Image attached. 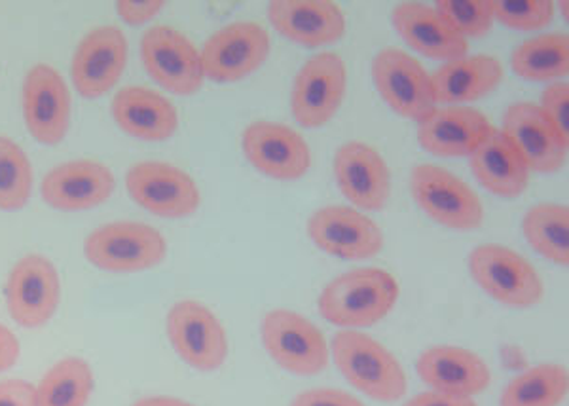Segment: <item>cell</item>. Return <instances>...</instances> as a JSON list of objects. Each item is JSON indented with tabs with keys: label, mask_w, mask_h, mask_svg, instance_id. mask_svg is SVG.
Returning <instances> with one entry per match:
<instances>
[{
	"label": "cell",
	"mask_w": 569,
	"mask_h": 406,
	"mask_svg": "<svg viewBox=\"0 0 569 406\" xmlns=\"http://www.w3.org/2000/svg\"><path fill=\"white\" fill-rule=\"evenodd\" d=\"M399 300L397 279L382 268H356L332 279L319 295L323 319L340 329L375 327L393 310Z\"/></svg>",
	"instance_id": "obj_1"
},
{
	"label": "cell",
	"mask_w": 569,
	"mask_h": 406,
	"mask_svg": "<svg viewBox=\"0 0 569 406\" xmlns=\"http://www.w3.org/2000/svg\"><path fill=\"white\" fill-rule=\"evenodd\" d=\"M330 354L346 382L370 399L397 403L407 395V373L401 362L367 333L338 330Z\"/></svg>",
	"instance_id": "obj_2"
},
{
	"label": "cell",
	"mask_w": 569,
	"mask_h": 406,
	"mask_svg": "<svg viewBox=\"0 0 569 406\" xmlns=\"http://www.w3.org/2000/svg\"><path fill=\"white\" fill-rule=\"evenodd\" d=\"M469 274L488 297L509 308L526 310L543 300V279L530 260L511 247L499 244L475 247L469 255Z\"/></svg>",
	"instance_id": "obj_3"
},
{
	"label": "cell",
	"mask_w": 569,
	"mask_h": 406,
	"mask_svg": "<svg viewBox=\"0 0 569 406\" xmlns=\"http://www.w3.org/2000/svg\"><path fill=\"white\" fill-rule=\"evenodd\" d=\"M84 255L99 270L133 274L162 265L168 241L154 226L118 220L99 226L86 238Z\"/></svg>",
	"instance_id": "obj_4"
},
{
	"label": "cell",
	"mask_w": 569,
	"mask_h": 406,
	"mask_svg": "<svg viewBox=\"0 0 569 406\" xmlns=\"http://www.w3.org/2000/svg\"><path fill=\"white\" fill-rule=\"evenodd\" d=\"M410 192L421 211L437 225L471 232L485 222L479 194L463 179L435 164H418L410 171Z\"/></svg>",
	"instance_id": "obj_5"
},
{
	"label": "cell",
	"mask_w": 569,
	"mask_h": 406,
	"mask_svg": "<svg viewBox=\"0 0 569 406\" xmlns=\"http://www.w3.org/2000/svg\"><path fill=\"white\" fill-rule=\"evenodd\" d=\"M260 338L273 363L291 375L316 376L329 365L330 348L323 333L298 311H268L260 325Z\"/></svg>",
	"instance_id": "obj_6"
},
{
	"label": "cell",
	"mask_w": 569,
	"mask_h": 406,
	"mask_svg": "<svg viewBox=\"0 0 569 406\" xmlns=\"http://www.w3.org/2000/svg\"><path fill=\"white\" fill-rule=\"evenodd\" d=\"M272 42L264 27L254 21H233L220 27L201 50L203 77L233 85L259 71L270 56Z\"/></svg>",
	"instance_id": "obj_7"
},
{
	"label": "cell",
	"mask_w": 569,
	"mask_h": 406,
	"mask_svg": "<svg viewBox=\"0 0 569 406\" xmlns=\"http://www.w3.org/2000/svg\"><path fill=\"white\" fill-rule=\"evenodd\" d=\"M348 88V69L338 53L311 56L298 71L291 90L292 117L302 128H323L337 117Z\"/></svg>",
	"instance_id": "obj_8"
},
{
	"label": "cell",
	"mask_w": 569,
	"mask_h": 406,
	"mask_svg": "<svg viewBox=\"0 0 569 406\" xmlns=\"http://www.w3.org/2000/svg\"><path fill=\"white\" fill-rule=\"evenodd\" d=\"M376 90L395 115L421 122L437 109L431 75L410 53L383 48L372 59Z\"/></svg>",
	"instance_id": "obj_9"
},
{
	"label": "cell",
	"mask_w": 569,
	"mask_h": 406,
	"mask_svg": "<svg viewBox=\"0 0 569 406\" xmlns=\"http://www.w3.org/2000/svg\"><path fill=\"white\" fill-rule=\"evenodd\" d=\"M126 188L137 206L162 219H187L201 204L194 179L168 161H139L126 175Z\"/></svg>",
	"instance_id": "obj_10"
},
{
	"label": "cell",
	"mask_w": 569,
	"mask_h": 406,
	"mask_svg": "<svg viewBox=\"0 0 569 406\" xmlns=\"http://www.w3.org/2000/svg\"><path fill=\"white\" fill-rule=\"evenodd\" d=\"M141 59L156 85L176 96H194L206 80L198 48L176 27H150L142 34Z\"/></svg>",
	"instance_id": "obj_11"
},
{
	"label": "cell",
	"mask_w": 569,
	"mask_h": 406,
	"mask_svg": "<svg viewBox=\"0 0 569 406\" xmlns=\"http://www.w3.org/2000/svg\"><path fill=\"white\" fill-rule=\"evenodd\" d=\"M166 329L169 343L188 367L213 373L227 362V330L206 304L198 300L173 304Z\"/></svg>",
	"instance_id": "obj_12"
},
{
	"label": "cell",
	"mask_w": 569,
	"mask_h": 406,
	"mask_svg": "<svg viewBox=\"0 0 569 406\" xmlns=\"http://www.w3.org/2000/svg\"><path fill=\"white\" fill-rule=\"evenodd\" d=\"M61 300V279L50 258L39 252L21 257L7 281V306L13 321L40 329L50 321Z\"/></svg>",
	"instance_id": "obj_13"
},
{
	"label": "cell",
	"mask_w": 569,
	"mask_h": 406,
	"mask_svg": "<svg viewBox=\"0 0 569 406\" xmlns=\"http://www.w3.org/2000/svg\"><path fill=\"white\" fill-rule=\"evenodd\" d=\"M241 149L252 168L273 181H298L311 168L310 145L305 137L272 120L249 123Z\"/></svg>",
	"instance_id": "obj_14"
},
{
	"label": "cell",
	"mask_w": 569,
	"mask_h": 406,
	"mask_svg": "<svg viewBox=\"0 0 569 406\" xmlns=\"http://www.w3.org/2000/svg\"><path fill=\"white\" fill-rule=\"evenodd\" d=\"M313 246L343 260H367L383 249V232L367 215L350 206H325L308 220Z\"/></svg>",
	"instance_id": "obj_15"
},
{
	"label": "cell",
	"mask_w": 569,
	"mask_h": 406,
	"mask_svg": "<svg viewBox=\"0 0 569 406\" xmlns=\"http://www.w3.org/2000/svg\"><path fill=\"white\" fill-rule=\"evenodd\" d=\"M23 118L29 133L42 145L63 141L71 126V91L50 65H34L23 82Z\"/></svg>",
	"instance_id": "obj_16"
},
{
	"label": "cell",
	"mask_w": 569,
	"mask_h": 406,
	"mask_svg": "<svg viewBox=\"0 0 569 406\" xmlns=\"http://www.w3.org/2000/svg\"><path fill=\"white\" fill-rule=\"evenodd\" d=\"M128 39L114 26L96 27L80 40L72 56V85L86 99H99L112 90L128 65Z\"/></svg>",
	"instance_id": "obj_17"
},
{
	"label": "cell",
	"mask_w": 569,
	"mask_h": 406,
	"mask_svg": "<svg viewBox=\"0 0 569 406\" xmlns=\"http://www.w3.org/2000/svg\"><path fill=\"white\" fill-rule=\"evenodd\" d=\"M505 136L536 174H557L568 160L569 141L536 103H515L505 110Z\"/></svg>",
	"instance_id": "obj_18"
},
{
	"label": "cell",
	"mask_w": 569,
	"mask_h": 406,
	"mask_svg": "<svg viewBox=\"0 0 569 406\" xmlns=\"http://www.w3.org/2000/svg\"><path fill=\"white\" fill-rule=\"evenodd\" d=\"M332 171L338 188L351 206L380 211L391 194V174L383 156L367 142H343L337 150Z\"/></svg>",
	"instance_id": "obj_19"
},
{
	"label": "cell",
	"mask_w": 569,
	"mask_h": 406,
	"mask_svg": "<svg viewBox=\"0 0 569 406\" xmlns=\"http://www.w3.org/2000/svg\"><path fill=\"white\" fill-rule=\"evenodd\" d=\"M416 373L431 392L469 397L486 392L492 384V370L480 355L461 346H433L421 351Z\"/></svg>",
	"instance_id": "obj_20"
},
{
	"label": "cell",
	"mask_w": 569,
	"mask_h": 406,
	"mask_svg": "<svg viewBox=\"0 0 569 406\" xmlns=\"http://www.w3.org/2000/svg\"><path fill=\"white\" fill-rule=\"evenodd\" d=\"M114 188V174L101 161L72 160L46 175L40 194L58 211H88L109 200Z\"/></svg>",
	"instance_id": "obj_21"
},
{
	"label": "cell",
	"mask_w": 569,
	"mask_h": 406,
	"mask_svg": "<svg viewBox=\"0 0 569 406\" xmlns=\"http://www.w3.org/2000/svg\"><path fill=\"white\" fill-rule=\"evenodd\" d=\"M268 20L281 37L306 48L335 44L346 32L342 8L330 0H273Z\"/></svg>",
	"instance_id": "obj_22"
},
{
	"label": "cell",
	"mask_w": 569,
	"mask_h": 406,
	"mask_svg": "<svg viewBox=\"0 0 569 406\" xmlns=\"http://www.w3.org/2000/svg\"><path fill=\"white\" fill-rule=\"evenodd\" d=\"M493 126L480 110L467 105L440 107L418 122V141L439 158L471 156Z\"/></svg>",
	"instance_id": "obj_23"
},
{
	"label": "cell",
	"mask_w": 569,
	"mask_h": 406,
	"mask_svg": "<svg viewBox=\"0 0 569 406\" xmlns=\"http://www.w3.org/2000/svg\"><path fill=\"white\" fill-rule=\"evenodd\" d=\"M110 112L123 133L141 141H168L179 128L176 105L144 86H126L118 91L110 103Z\"/></svg>",
	"instance_id": "obj_24"
},
{
	"label": "cell",
	"mask_w": 569,
	"mask_h": 406,
	"mask_svg": "<svg viewBox=\"0 0 569 406\" xmlns=\"http://www.w3.org/2000/svg\"><path fill=\"white\" fill-rule=\"evenodd\" d=\"M391 20L399 37L426 58L453 61L469 52L467 39L435 7L421 2H402L395 8Z\"/></svg>",
	"instance_id": "obj_25"
},
{
	"label": "cell",
	"mask_w": 569,
	"mask_h": 406,
	"mask_svg": "<svg viewBox=\"0 0 569 406\" xmlns=\"http://www.w3.org/2000/svg\"><path fill=\"white\" fill-rule=\"evenodd\" d=\"M475 179L498 198H518L530 182V169L501 129L493 128L469 156Z\"/></svg>",
	"instance_id": "obj_26"
},
{
	"label": "cell",
	"mask_w": 569,
	"mask_h": 406,
	"mask_svg": "<svg viewBox=\"0 0 569 406\" xmlns=\"http://www.w3.org/2000/svg\"><path fill=\"white\" fill-rule=\"evenodd\" d=\"M503 78V65L493 56L479 53L447 61L431 75L435 101L448 107L479 101L498 90Z\"/></svg>",
	"instance_id": "obj_27"
},
{
	"label": "cell",
	"mask_w": 569,
	"mask_h": 406,
	"mask_svg": "<svg viewBox=\"0 0 569 406\" xmlns=\"http://www.w3.org/2000/svg\"><path fill=\"white\" fill-rule=\"evenodd\" d=\"M512 71L530 82H560L569 72V37L547 32L526 40L512 52Z\"/></svg>",
	"instance_id": "obj_28"
},
{
	"label": "cell",
	"mask_w": 569,
	"mask_h": 406,
	"mask_svg": "<svg viewBox=\"0 0 569 406\" xmlns=\"http://www.w3.org/2000/svg\"><path fill=\"white\" fill-rule=\"evenodd\" d=\"M568 389V368L543 363L515 376L501 392L499 406H560Z\"/></svg>",
	"instance_id": "obj_29"
},
{
	"label": "cell",
	"mask_w": 569,
	"mask_h": 406,
	"mask_svg": "<svg viewBox=\"0 0 569 406\" xmlns=\"http://www.w3.org/2000/svg\"><path fill=\"white\" fill-rule=\"evenodd\" d=\"M531 249L558 266H569V209L562 204H537L522 219Z\"/></svg>",
	"instance_id": "obj_30"
},
{
	"label": "cell",
	"mask_w": 569,
	"mask_h": 406,
	"mask_svg": "<svg viewBox=\"0 0 569 406\" xmlns=\"http://www.w3.org/2000/svg\"><path fill=\"white\" fill-rule=\"evenodd\" d=\"M34 387V406H86L93 392V370L80 357H66Z\"/></svg>",
	"instance_id": "obj_31"
},
{
	"label": "cell",
	"mask_w": 569,
	"mask_h": 406,
	"mask_svg": "<svg viewBox=\"0 0 569 406\" xmlns=\"http://www.w3.org/2000/svg\"><path fill=\"white\" fill-rule=\"evenodd\" d=\"M33 190V166L18 142L0 136V209L20 211Z\"/></svg>",
	"instance_id": "obj_32"
},
{
	"label": "cell",
	"mask_w": 569,
	"mask_h": 406,
	"mask_svg": "<svg viewBox=\"0 0 569 406\" xmlns=\"http://www.w3.org/2000/svg\"><path fill=\"white\" fill-rule=\"evenodd\" d=\"M435 10L460 32L463 39H480L492 31V0H439Z\"/></svg>",
	"instance_id": "obj_33"
},
{
	"label": "cell",
	"mask_w": 569,
	"mask_h": 406,
	"mask_svg": "<svg viewBox=\"0 0 569 406\" xmlns=\"http://www.w3.org/2000/svg\"><path fill=\"white\" fill-rule=\"evenodd\" d=\"M493 20L515 31H539L552 23L550 0H492Z\"/></svg>",
	"instance_id": "obj_34"
},
{
	"label": "cell",
	"mask_w": 569,
	"mask_h": 406,
	"mask_svg": "<svg viewBox=\"0 0 569 406\" xmlns=\"http://www.w3.org/2000/svg\"><path fill=\"white\" fill-rule=\"evenodd\" d=\"M541 110L550 122L560 131V136L569 141V85L568 82H552L541 93Z\"/></svg>",
	"instance_id": "obj_35"
},
{
	"label": "cell",
	"mask_w": 569,
	"mask_h": 406,
	"mask_svg": "<svg viewBox=\"0 0 569 406\" xmlns=\"http://www.w3.org/2000/svg\"><path fill=\"white\" fill-rule=\"evenodd\" d=\"M291 406H365L356 395L335 387H311L292 399Z\"/></svg>",
	"instance_id": "obj_36"
},
{
	"label": "cell",
	"mask_w": 569,
	"mask_h": 406,
	"mask_svg": "<svg viewBox=\"0 0 569 406\" xmlns=\"http://www.w3.org/2000/svg\"><path fill=\"white\" fill-rule=\"evenodd\" d=\"M162 0H147V2H133V0H120L117 2L118 16L128 26H144L162 10Z\"/></svg>",
	"instance_id": "obj_37"
},
{
	"label": "cell",
	"mask_w": 569,
	"mask_h": 406,
	"mask_svg": "<svg viewBox=\"0 0 569 406\" xmlns=\"http://www.w3.org/2000/svg\"><path fill=\"white\" fill-rule=\"evenodd\" d=\"M34 389L31 382L20 378L0 380V406H34Z\"/></svg>",
	"instance_id": "obj_38"
},
{
	"label": "cell",
	"mask_w": 569,
	"mask_h": 406,
	"mask_svg": "<svg viewBox=\"0 0 569 406\" xmlns=\"http://www.w3.org/2000/svg\"><path fill=\"white\" fill-rule=\"evenodd\" d=\"M21 346L18 336L0 323V373H7L20 359Z\"/></svg>",
	"instance_id": "obj_39"
},
{
	"label": "cell",
	"mask_w": 569,
	"mask_h": 406,
	"mask_svg": "<svg viewBox=\"0 0 569 406\" xmlns=\"http://www.w3.org/2000/svg\"><path fill=\"white\" fill-rule=\"evenodd\" d=\"M402 406H479L469 397H453V395L439 394V392H426L416 395Z\"/></svg>",
	"instance_id": "obj_40"
},
{
	"label": "cell",
	"mask_w": 569,
	"mask_h": 406,
	"mask_svg": "<svg viewBox=\"0 0 569 406\" xmlns=\"http://www.w3.org/2000/svg\"><path fill=\"white\" fill-rule=\"evenodd\" d=\"M131 406H196L188 400L179 399V397H169V395H152V397H142L136 400Z\"/></svg>",
	"instance_id": "obj_41"
},
{
	"label": "cell",
	"mask_w": 569,
	"mask_h": 406,
	"mask_svg": "<svg viewBox=\"0 0 569 406\" xmlns=\"http://www.w3.org/2000/svg\"><path fill=\"white\" fill-rule=\"evenodd\" d=\"M558 7L562 8L563 18H566V20H568V2H560V4H558Z\"/></svg>",
	"instance_id": "obj_42"
}]
</instances>
